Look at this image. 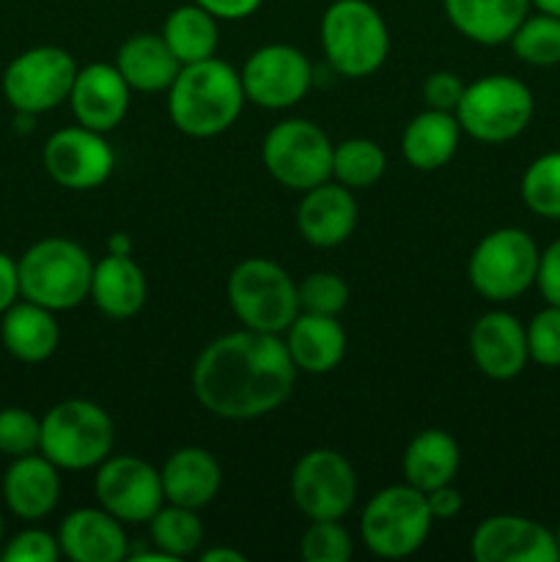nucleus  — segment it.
<instances>
[{
  "mask_svg": "<svg viewBox=\"0 0 560 562\" xmlns=\"http://www.w3.org/2000/svg\"><path fill=\"white\" fill-rule=\"evenodd\" d=\"M285 349L296 371L329 373L346 355V333L338 316L296 313L285 329Z\"/></svg>",
  "mask_w": 560,
  "mask_h": 562,
  "instance_id": "obj_23",
  "label": "nucleus"
},
{
  "mask_svg": "<svg viewBox=\"0 0 560 562\" xmlns=\"http://www.w3.org/2000/svg\"><path fill=\"white\" fill-rule=\"evenodd\" d=\"M20 296L47 311H71L91 294L93 261L77 241L42 239L16 261Z\"/></svg>",
  "mask_w": 560,
  "mask_h": 562,
  "instance_id": "obj_3",
  "label": "nucleus"
},
{
  "mask_svg": "<svg viewBox=\"0 0 560 562\" xmlns=\"http://www.w3.org/2000/svg\"><path fill=\"white\" fill-rule=\"evenodd\" d=\"M228 302L247 329L280 335L300 313L296 283L267 258H247L228 274Z\"/></svg>",
  "mask_w": 560,
  "mask_h": 562,
  "instance_id": "obj_7",
  "label": "nucleus"
},
{
  "mask_svg": "<svg viewBox=\"0 0 560 562\" xmlns=\"http://www.w3.org/2000/svg\"><path fill=\"white\" fill-rule=\"evenodd\" d=\"M448 22L483 47H497L514 36L530 14V0H443Z\"/></svg>",
  "mask_w": 560,
  "mask_h": 562,
  "instance_id": "obj_22",
  "label": "nucleus"
},
{
  "mask_svg": "<svg viewBox=\"0 0 560 562\" xmlns=\"http://www.w3.org/2000/svg\"><path fill=\"white\" fill-rule=\"evenodd\" d=\"M538 261L541 250L527 231L497 228L475 245L467 278L483 300L511 302L536 285Z\"/></svg>",
  "mask_w": 560,
  "mask_h": 562,
  "instance_id": "obj_8",
  "label": "nucleus"
},
{
  "mask_svg": "<svg viewBox=\"0 0 560 562\" xmlns=\"http://www.w3.org/2000/svg\"><path fill=\"white\" fill-rule=\"evenodd\" d=\"M5 505L22 521H38L53 514L60 499L58 467L47 456L27 453L11 461L3 477Z\"/></svg>",
  "mask_w": 560,
  "mask_h": 562,
  "instance_id": "obj_21",
  "label": "nucleus"
},
{
  "mask_svg": "<svg viewBox=\"0 0 560 562\" xmlns=\"http://www.w3.org/2000/svg\"><path fill=\"white\" fill-rule=\"evenodd\" d=\"M459 461L461 453L456 439L448 431L428 428V431H421L406 445L401 470H404L410 486L421 488L426 494L453 481L456 472H459Z\"/></svg>",
  "mask_w": 560,
  "mask_h": 562,
  "instance_id": "obj_29",
  "label": "nucleus"
},
{
  "mask_svg": "<svg viewBox=\"0 0 560 562\" xmlns=\"http://www.w3.org/2000/svg\"><path fill=\"white\" fill-rule=\"evenodd\" d=\"M555 538H558V552H560V525H558V530H555Z\"/></svg>",
  "mask_w": 560,
  "mask_h": 562,
  "instance_id": "obj_49",
  "label": "nucleus"
},
{
  "mask_svg": "<svg viewBox=\"0 0 560 562\" xmlns=\"http://www.w3.org/2000/svg\"><path fill=\"white\" fill-rule=\"evenodd\" d=\"M192 3L203 5L217 20H245L253 11H258L264 0H192Z\"/></svg>",
  "mask_w": 560,
  "mask_h": 562,
  "instance_id": "obj_42",
  "label": "nucleus"
},
{
  "mask_svg": "<svg viewBox=\"0 0 560 562\" xmlns=\"http://www.w3.org/2000/svg\"><path fill=\"white\" fill-rule=\"evenodd\" d=\"M44 168L55 184L66 190H93L104 184L115 168V154L102 132L88 126H66L44 143Z\"/></svg>",
  "mask_w": 560,
  "mask_h": 562,
  "instance_id": "obj_15",
  "label": "nucleus"
},
{
  "mask_svg": "<svg viewBox=\"0 0 560 562\" xmlns=\"http://www.w3.org/2000/svg\"><path fill=\"white\" fill-rule=\"evenodd\" d=\"M296 300L302 313H318V316H338L349 302V289L344 280L333 272H313L296 285Z\"/></svg>",
  "mask_w": 560,
  "mask_h": 562,
  "instance_id": "obj_35",
  "label": "nucleus"
},
{
  "mask_svg": "<svg viewBox=\"0 0 560 562\" xmlns=\"http://www.w3.org/2000/svg\"><path fill=\"white\" fill-rule=\"evenodd\" d=\"M163 38L170 53L179 58L181 66L198 64V60L212 58L220 42L217 16L209 14L203 5L187 3L168 14L163 25Z\"/></svg>",
  "mask_w": 560,
  "mask_h": 562,
  "instance_id": "obj_30",
  "label": "nucleus"
},
{
  "mask_svg": "<svg viewBox=\"0 0 560 562\" xmlns=\"http://www.w3.org/2000/svg\"><path fill=\"white\" fill-rule=\"evenodd\" d=\"M384 168H388V157H384L382 146L368 137H351V140L333 146V176L338 179V184L349 187V190H366V187L377 184Z\"/></svg>",
  "mask_w": 560,
  "mask_h": 562,
  "instance_id": "obj_31",
  "label": "nucleus"
},
{
  "mask_svg": "<svg viewBox=\"0 0 560 562\" xmlns=\"http://www.w3.org/2000/svg\"><path fill=\"white\" fill-rule=\"evenodd\" d=\"M245 99L239 71L212 55L181 66L168 88V113L184 135L214 137L236 124Z\"/></svg>",
  "mask_w": 560,
  "mask_h": 562,
  "instance_id": "obj_2",
  "label": "nucleus"
},
{
  "mask_svg": "<svg viewBox=\"0 0 560 562\" xmlns=\"http://www.w3.org/2000/svg\"><path fill=\"white\" fill-rule=\"evenodd\" d=\"M203 562H245L247 558L242 552H236V549H228V547H214V549H206V552L201 554Z\"/></svg>",
  "mask_w": 560,
  "mask_h": 562,
  "instance_id": "obj_45",
  "label": "nucleus"
},
{
  "mask_svg": "<svg viewBox=\"0 0 560 562\" xmlns=\"http://www.w3.org/2000/svg\"><path fill=\"white\" fill-rule=\"evenodd\" d=\"M0 340L5 351L22 362H44L60 344V329L53 311L36 302H14L0 316Z\"/></svg>",
  "mask_w": 560,
  "mask_h": 562,
  "instance_id": "obj_26",
  "label": "nucleus"
},
{
  "mask_svg": "<svg viewBox=\"0 0 560 562\" xmlns=\"http://www.w3.org/2000/svg\"><path fill=\"white\" fill-rule=\"evenodd\" d=\"M130 91L121 71L110 64H91L77 69L69 104L77 124L97 132H110L124 121L130 110Z\"/></svg>",
  "mask_w": 560,
  "mask_h": 562,
  "instance_id": "obj_18",
  "label": "nucleus"
},
{
  "mask_svg": "<svg viewBox=\"0 0 560 562\" xmlns=\"http://www.w3.org/2000/svg\"><path fill=\"white\" fill-rule=\"evenodd\" d=\"M530 5H536L538 11H544V14L560 16V0H530Z\"/></svg>",
  "mask_w": 560,
  "mask_h": 562,
  "instance_id": "obj_47",
  "label": "nucleus"
},
{
  "mask_svg": "<svg viewBox=\"0 0 560 562\" xmlns=\"http://www.w3.org/2000/svg\"><path fill=\"white\" fill-rule=\"evenodd\" d=\"M93 494L124 525H143L163 508V477L137 456H108L97 467Z\"/></svg>",
  "mask_w": 560,
  "mask_h": 562,
  "instance_id": "obj_13",
  "label": "nucleus"
},
{
  "mask_svg": "<svg viewBox=\"0 0 560 562\" xmlns=\"http://www.w3.org/2000/svg\"><path fill=\"white\" fill-rule=\"evenodd\" d=\"M459 137L461 126L456 113L428 108L406 124L404 135H401V151L412 168L428 173V170H439L453 159Z\"/></svg>",
  "mask_w": 560,
  "mask_h": 562,
  "instance_id": "obj_28",
  "label": "nucleus"
},
{
  "mask_svg": "<svg viewBox=\"0 0 560 562\" xmlns=\"http://www.w3.org/2000/svg\"><path fill=\"white\" fill-rule=\"evenodd\" d=\"M239 77L250 102L267 110H285L305 97L313 69L291 44H267L245 60Z\"/></svg>",
  "mask_w": 560,
  "mask_h": 562,
  "instance_id": "obj_14",
  "label": "nucleus"
},
{
  "mask_svg": "<svg viewBox=\"0 0 560 562\" xmlns=\"http://www.w3.org/2000/svg\"><path fill=\"white\" fill-rule=\"evenodd\" d=\"M536 113L533 91L511 75H486L464 86L456 108L461 132L481 143H508L527 130Z\"/></svg>",
  "mask_w": 560,
  "mask_h": 562,
  "instance_id": "obj_6",
  "label": "nucleus"
},
{
  "mask_svg": "<svg viewBox=\"0 0 560 562\" xmlns=\"http://www.w3.org/2000/svg\"><path fill=\"white\" fill-rule=\"evenodd\" d=\"M42 445V420L20 406L0 409V453L9 459L36 453Z\"/></svg>",
  "mask_w": 560,
  "mask_h": 562,
  "instance_id": "obj_37",
  "label": "nucleus"
},
{
  "mask_svg": "<svg viewBox=\"0 0 560 562\" xmlns=\"http://www.w3.org/2000/svg\"><path fill=\"white\" fill-rule=\"evenodd\" d=\"M357 225V201L344 184L311 187L296 209V228L313 247H335L351 236Z\"/></svg>",
  "mask_w": 560,
  "mask_h": 562,
  "instance_id": "obj_20",
  "label": "nucleus"
},
{
  "mask_svg": "<svg viewBox=\"0 0 560 562\" xmlns=\"http://www.w3.org/2000/svg\"><path fill=\"white\" fill-rule=\"evenodd\" d=\"M461 93H464V86H461L459 77L453 71H434L423 80V102L432 110H445V113H456L461 102Z\"/></svg>",
  "mask_w": 560,
  "mask_h": 562,
  "instance_id": "obj_40",
  "label": "nucleus"
},
{
  "mask_svg": "<svg viewBox=\"0 0 560 562\" xmlns=\"http://www.w3.org/2000/svg\"><path fill=\"white\" fill-rule=\"evenodd\" d=\"M148 525H152V543L170 560L187 558L203 543V525L192 508L170 503L168 508H159Z\"/></svg>",
  "mask_w": 560,
  "mask_h": 562,
  "instance_id": "obj_32",
  "label": "nucleus"
},
{
  "mask_svg": "<svg viewBox=\"0 0 560 562\" xmlns=\"http://www.w3.org/2000/svg\"><path fill=\"white\" fill-rule=\"evenodd\" d=\"M300 554L307 562H346L351 558V538L338 519L311 521L300 541Z\"/></svg>",
  "mask_w": 560,
  "mask_h": 562,
  "instance_id": "obj_36",
  "label": "nucleus"
},
{
  "mask_svg": "<svg viewBox=\"0 0 560 562\" xmlns=\"http://www.w3.org/2000/svg\"><path fill=\"white\" fill-rule=\"evenodd\" d=\"M470 554L478 562H558V538L536 519L489 516L475 527Z\"/></svg>",
  "mask_w": 560,
  "mask_h": 562,
  "instance_id": "obj_16",
  "label": "nucleus"
},
{
  "mask_svg": "<svg viewBox=\"0 0 560 562\" xmlns=\"http://www.w3.org/2000/svg\"><path fill=\"white\" fill-rule=\"evenodd\" d=\"M470 355L483 376L508 382V379L519 376L530 360L525 327L514 313H483L470 329Z\"/></svg>",
  "mask_w": 560,
  "mask_h": 562,
  "instance_id": "obj_17",
  "label": "nucleus"
},
{
  "mask_svg": "<svg viewBox=\"0 0 560 562\" xmlns=\"http://www.w3.org/2000/svg\"><path fill=\"white\" fill-rule=\"evenodd\" d=\"M322 47L338 75L368 77L388 58L390 33L368 0H335L322 16Z\"/></svg>",
  "mask_w": 560,
  "mask_h": 562,
  "instance_id": "obj_4",
  "label": "nucleus"
},
{
  "mask_svg": "<svg viewBox=\"0 0 560 562\" xmlns=\"http://www.w3.org/2000/svg\"><path fill=\"white\" fill-rule=\"evenodd\" d=\"M115 69L135 91L157 93L173 86L181 64L165 44L163 33H135L119 47Z\"/></svg>",
  "mask_w": 560,
  "mask_h": 562,
  "instance_id": "obj_25",
  "label": "nucleus"
},
{
  "mask_svg": "<svg viewBox=\"0 0 560 562\" xmlns=\"http://www.w3.org/2000/svg\"><path fill=\"white\" fill-rule=\"evenodd\" d=\"M527 355L541 368H560V307L547 305L525 327Z\"/></svg>",
  "mask_w": 560,
  "mask_h": 562,
  "instance_id": "obj_38",
  "label": "nucleus"
},
{
  "mask_svg": "<svg viewBox=\"0 0 560 562\" xmlns=\"http://www.w3.org/2000/svg\"><path fill=\"white\" fill-rule=\"evenodd\" d=\"M115 428L108 412L86 398L55 404L42 417V450L58 470H91L110 456Z\"/></svg>",
  "mask_w": 560,
  "mask_h": 562,
  "instance_id": "obj_5",
  "label": "nucleus"
},
{
  "mask_svg": "<svg viewBox=\"0 0 560 562\" xmlns=\"http://www.w3.org/2000/svg\"><path fill=\"white\" fill-rule=\"evenodd\" d=\"M60 554L58 538L44 530H22L3 549L5 562H55Z\"/></svg>",
  "mask_w": 560,
  "mask_h": 562,
  "instance_id": "obj_39",
  "label": "nucleus"
},
{
  "mask_svg": "<svg viewBox=\"0 0 560 562\" xmlns=\"http://www.w3.org/2000/svg\"><path fill=\"white\" fill-rule=\"evenodd\" d=\"M294 376L285 340L245 327L212 340L198 355L192 393L223 420H256L289 398Z\"/></svg>",
  "mask_w": 560,
  "mask_h": 562,
  "instance_id": "obj_1",
  "label": "nucleus"
},
{
  "mask_svg": "<svg viewBox=\"0 0 560 562\" xmlns=\"http://www.w3.org/2000/svg\"><path fill=\"white\" fill-rule=\"evenodd\" d=\"M522 201L544 220H560V151L541 154L522 176Z\"/></svg>",
  "mask_w": 560,
  "mask_h": 562,
  "instance_id": "obj_34",
  "label": "nucleus"
},
{
  "mask_svg": "<svg viewBox=\"0 0 560 562\" xmlns=\"http://www.w3.org/2000/svg\"><path fill=\"white\" fill-rule=\"evenodd\" d=\"M355 497V470L340 453L318 448L296 461L291 472V499L311 521L344 519Z\"/></svg>",
  "mask_w": 560,
  "mask_h": 562,
  "instance_id": "obj_12",
  "label": "nucleus"
},
{
  "mask_svg": "<svg viewBox=\"0 0 560 562\" xmlns=\"http://www.w3.org/2000/svg\"><path fill=\"white\" fill-rule=\"evenodd\" d=\"M130 250H132V241L126 239V234L110 236V252H113V256H130Z\"/></svg>",
  "mask_w": 560,
  "mask_h": 562,
  "instance_id": "obj_46",
  "label": "nucleus"
},
{
  "mask_svg": "<svg viewBox=\"0 0 560 562\" xmlns=\"http://www.w3.org/2000/svg\"><path fill=\"white\" fill-rule=\"evenodd\" d=\"M434 516L428 510V499L421 488L388 486L371 497L360 519L362 543L373 554L388 560L410 558L423 547Z\"/></svg>",
  "mask_w": 560,
  "mask_h": 562,
  "instance_id": "obj_9",
  "label": "nucleus"
},
{
  "mask_svg": "<svg viewBox=\"0 0 560 562\" xmlns=\"http://www.w3.org/2000/svg\"><path fill=\"white\" fill-rule=\"evenodd\" d=\"M269 176L289 190H311L333 176V143L322 126L305 119L280 121L261 148Z\"/></svg>",
  "mask_w": 560,
  "mask_h": 562,
  "instance_id": "obj_10",
  "label": "nucleus"
},
{
  "mask_svg": "<svg viewBox=\"0 0 560 562\" xmlns=\"http://www.w3.org/2000/svg\"><path fill=\"white\" fill-rule=\"evenodd\" d=\"M0 541H3V514H0Z\"/></svg>",
  "mask_w": 560,
  "mask_h": 562,
  "instance_id": "obj_48",
  "label": "nucleus"
},
{
  "mask_svg": "<svg viewBox=\"0 0 560 562\" xmlns=\"http://www.w3.org/2000/svg\"><path fill=\"white\" fill-rule=\"evenodd\" d=\"M426 499H428V510H432L434 519H453V516L461 510V494L456 492L450 483L426 492Z\"/></svg>",
  "mask_w": 560,
  "mask_h": 562,
  "instance_id": "obj_43",
  "label": "nucleus"
},
{
  "mask_svg": "<svg viewBox=\"0 0 560 562\" xmlns=\"http://www.w3.org/2000/svg\"><path fill=\"white\" fill-rule=\"evenodd\" d=\"M516 58L527 66H558L560 64V16L527 14L514 36L508 38Z\"/></svg>",
  "mask_w": 560,
  "mask_h": 562,
  "instance_id": "obj_33",
  "label": "nucleus"
},
{
  "mask_svg": "<svg viewBox=\"0 0 560 562\" xmlns=\"http://www.w3.org/2000/svg\"><path fill=\"white\" fill-rule=\"evenodd\" d=\"M20 296V269L5 252H0V316L9 311Z\"/></svg>",
  "mask_w": 560,
  "mask_h": 562,
  "instance_id": "obj_44",
  "label": "nucleus"
},
{
  "mask_svg": "<svg viewBox=\"0 0 560 562\" xmlns=\"http://www.w3.org/2000/svg\"><path fill=\"white\" fill-rule=\"evenodd\" d=\"M536 285L544 300H547V305L560 307V236L541 252Z\"/></svg>",
  "mask_w": 560,
  "mask_h": 562,
  "instance_id": "obj_41",
  "label": "nucleus"
},
{
  "mask_svg": "<svg viewBox=\"0 0 560 562\" xmlns=\"http://www.w3.org/2000/svg\"><path fill=\"white\" fill-rule=\"evenodd\" d=\"M146 274L132 261L130 256L102 258L93 263L91 278V300L104 316L110 318H132L146 305Z\"/></svg>",
  "mask_w": 560,
  "mask_h": 562,
  "instance_id": "obj_27",
  "label": "nucleus"
},
{
  "mask_svg": "<svg viewBox=\"0 0 560 562\" xmlns=\"http://www.w3.org/2000/svg\"><path fill=\"white\" fill-rule=\"evenodd\" d=\"M60 554L75 562H121L130 554L124 521L104 508L71 510L58 530Z\"/></svg>",
  "mask_w": 560,
  "mask_h": 562,
  "instance_id": "obj_19",
  "label": "nucleus"
},
{
  "mask_svg": "<svg viewBox=\"0 0 560 562\" xmlns=\"http://www.w3.org/2000/svg\"><path fill=\"white\" fill-rule=\"evenodd\" d=\"M77 64L60 47H33L16 55L3 71V97L20 113H47L66 102Z\"/></svg>",
  "mask_w": 560,
  "mask_h": 562,
  "instance_id": "obj_11",
  "label": "nucleus"
},
{
  "mask_svg": "<svg viewBox=\"0 0 560 562\" xmlns=\"http://www.w3.org/2000/svg\"><path fill=\"white\" fill-rule=\"evenodd\" d=\"M159 477H163L165 499L192 510L212 503L223 483L220 464L203 448H179L170 453V459L159 470Z\"/></svg>",
  "mask_w": 560,
  "mask_h": 562,
  "instance_id": "obj_24",
  "label": "nucleus"
}]
</instances>
